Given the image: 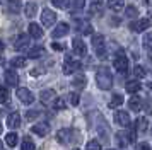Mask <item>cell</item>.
I'll use <instances>...</instances> for the list:
<instances>
[{"label": "cell", "instance_id": "cell-1", "mask_svg": "<svg viewBox=\"0 0 152 150\" xmlns=\"http://www.w3.org/2000/svg\"><path fill=\"white\" fill-rule=\"evenodd\" d=\"M96 82L99 89H103V90H108V89L113 87V75L108 68H99L96 74Z\"/></svg>", "mask_w": 152, "mask_h": 150}, {"label": "cell", "instance_id": "cell-2", "mask_svg": "<svg viewBox=\"0 0 152 150\" xmlns=\"http://www.w3.org/2000/svg\"><path fill=\"white\" fill-rule=\"evenodd\" d=\"M113 65L116 68L120 74H125V72H128V58L125 56L123 53H118L115 56V60H113Z\"/></svg>", "mask_w": 152, "mask_h": 150}, {"label": "cell", "instance_id": "cell-3", "mask_svg": "<svg viewBox=\"0 0 152 150\" xmlns=\"http://www.w3.org/2000/svg\"><path fill=\"white\" fill-rule=\"evenodd\" d=\"M17 97H19V101H21L22 104H31V102L34 101L33 92H31L29 89H26V87H19L17 89Z\"/></svg>", "mask_w": 152, "mask_h": 150}, {"label": "cell", "instance_id": "cell-4", "mask_svg": "<svg viewBox=\"0 0 152 150\" xmlns=\"http://www.w3.org/2000/svg\"><path fill=\"white\" fill-rule=\"evenodd\" d=\"M80 68V63L77 60H74L72 56H67L65 58V65H63V74H67V75H70V74H74L75 70H79Z\"/></svg>", "mask_w": 152, "mask_h": 150}, {"label": "cell", "instance_id": "cell-5", "mask_svg": "<svg viewBox=\"0 0 152 150\" xmlns=\"http://www.w3.org/2000/svg\"><path fill=\"white\" fill-rule=\"evenodd\" d=\"M55 20H56V14L53 12V10H50V9H45L41 12V22H43V26H53L55 24Z\"/></svg>", "mask_w": 152, "mask_h": 150}, {"label": "cell", "instance_id": "cell-6", "mask_svg": "<svg viewBox=\"0 0 152 150\" xmlns=\"http://www.w3.org/2000/svg\"><path fill=\"white\" fill-rule=\"evenodd\" d=\"M92 46L96 50V53L99 56H103L104 55V36L103 34H94L92 36Z\"/></svg>", "mask_w": 152, "mask_h": 150}, {"label": "cell", "instance_id": "cell-7", "mask_svg": "<svg viewBox=\"0 0 152 150\" xmlns=\"http://www.w3.org/2000/svg\"><path fill=\"white\" fill-rule=\"evenodd\" d=\"M116 138H118V142H120V145H121V147H125V145H128V143L135 142V131H125V133H118Z\"/></svg>", "mask_w": 152, "mask_h": 150}, {"label": "cell", "instance_id": "cell-8", "mask_svg": "<svg viewBox=\"0 0 152 150\" xmlns=\"http://www.w3.org/2000/svg\"><path fill=\"white\" fill-rule=\"evenodd\" d=\"M149 26H151V19H149V17H144V19H138L137 22H133L130 27L135 33H142V31H147Z\"/></svg>", "mask_w": 152, "mask_h": 150}, {"label": "cell", "instance_id": "cell-9", "mask_svg": "<svg viewBox=\"0 0 152 150\" xmlns=\"http://www.w3.org/2000/svg\"><path fill=\"white\" fill-rule=\"evenodd\" d=\"M115 121L120 125V126H128L130 125V114L126 111H116L115 113Z\"/></svg>", "mask_w": 152, "mask_h": 150}, {"label": "cell", "instance_id": "cell-10", "mask_svg": "<svg viewBox=\"0 0 152 150\" xmlns=\"http://www.w3.org/2000/svg\"><path fill=\"white\" fill-rule=\"evenodd\" d=\"M28 33L31 38H34V39H39L43 36V27L39 24H36V22H31L28 26Z\"/></svg>", "mask_w": 152, "mask_h": 150}, {"label": "cell", "instance_id": "cell-11", "mask_svg": "<svg viewBox=\"0 0 152 150\" xmlns=\"http://www.w3.org/2000/svg\"><path fill=\"white\" fill-rule=\"evenodd\" d=\"M28 46H29V36H26V34L17 36V39H15V43H14L15 50H17V51H24Z\"/></svg>", "mask_w": 152, "mask_h": 150}, {"label": "cell", "instance_id": "cell-12", "mask_svg": "<svg viewBox=\"0 0 152 150\" xmlns=\"http://www.w3.org/2000/svg\"><path fill=\"white\" fill-rule=\"evenodd\" d=\"M4 77H5V82H7L10 87H15L17 84H19V75L15 74L14 70L10 68V70H5V74H4Z\"/></svg>", "mask_w": 152, "mask_h": 150}, {"label": "cell", "instance_id": "cell-13", "mask_svg": "<svg viewBox=\"0 0 152 150\" xmlns=\"http://www.w3.org/2000/svg\"><path fill=\"white\" fill-rule=\"evenodd\" d=\"M72 50H74V53L79 55V56H84L86 51H87V48H86V44H84V41H80V39H74L72 41Z\"/></svg>", "mask_w": 152, "mask_h": 150}, {"label": "cell", "instance_id": "cell-14", "mask_svg": "<svg viewBox=\"0 0 152 150\" xmlns=\"http://www.w3.org/2000/svg\"><path fill=\"white\" fill-rule=\"evenodd\" d=\"M70 27L67 22H60L58 26L55 27V31H53V38H62V36H65V34H69Z\"/></svg>", "mask_w": 152, "mask_h": 150}, {"label": "cell", "instance_id": "cell-15", "mask_svg": "<svg viewBox=\"0 0 152 150\" xmlns=\"http://www.w3.org/2000/svg\"><path fill=\"white\" fill-rule=\"evenodd\" d=\"M72 135H74V131H72L70 128H63V130H60V131L56 133V138H58V142H62V143H69Z\"/></svg>", "mask_w": 152, "mask_h": 150}, {"label": "cell", "instance_id": "cell-16", "mask_svg": "<svg viewBox=\"0 0 152 150\" xmlns=\"http://www.w3.org/2000/svg\"><path fill=\"white\" fill-rule=\"evenodd\" d=\"M39 99H41L43 104H50V102L55 99V90H53V89H46V90H41V94H39Z\"/></svg>", "mask_w": 152, "mask_h": 150}, {"label": "cell", "instance_id": "cell-17", "mask_svg": "<svg viewBox=\"0 0 152 150\" xmlns=\"http://www.w3.org/2000/svg\"><path fill=\"white\" fill-rule=\"evenodd\" d=\"M19 125H21V116H19V113H10L7 118V126L9 128H19Z\"/></svg>", "mask_w": 152, "mask_h": 150}, {"label": "cell", "instance_id": "cell-18", "mask_svg": "<svg viewBox=\"0 0 152 150\" xmlns=\"http://www.w3.org/2000/svg\"><path fill=\"white\" fill-rule=\"evenodd\" d=\"M33 131H34L36 135L45 136V135H48L50 126L46 125V123H38V125H34V126H33Z\"/></svg>", "mask_w": 152, "mask_h": 150}, {"label": "cell", "instance_id": "cell-19", "mask_svg": "<svg viewBox=\"0 0 152 150\" xmlns=\"http://www.w3.org/2000/svg\"><path fill=\"white\" fill-rule=\"evenodd\" d=\"M36 12H38V5H36L34 2H28L26 7H24V14H26L28 17H34Z\"/></svg>", "mask_w": 152, "mask_h": 150}, {"label": "cell", "instance_id": "cell-20", "mask_svg": "<svg viewBox=\"0 0 152 150\" xmlns=\"http://www.w3.org/2000/svg\"><path fill=\"white\" fill-rule=\"evenodd\" d=\"M140 87H142V85H140V82H138V80H128V82H126V85H125V89H126L130 94L138 92V90H140Z\"/></svg>", "mask_w": 152, "mask_h": 150}, {"label": "cell", "instance_id": "cell-21", "mask_svg": "<svg viewBox=\"0 0 152 150\" xmlns=\"http://www.w3.org/2000/svg\"><path fill=\"white\" fill-rule=\"evenodd\" d=\"M128 106H130L132 111H140L142 109V99L137 97V95H133V97H130V101H128Z\"/></svg>", "mask_w": 152, "mask_h": 150}, {"label": "cell", "instance_id": "cell-22", "mask_svg": "<svg viewBox=\"0 0 152 150\" xmlns=\"http://www.w3.org/2000/svg\"><path fill=\"white\" fill-rule=\"evenodd\" d=\"M21 9V0H7V10L10 14H17Z\"/></svg>", "mask_w": 152, "mask_h": 150}, {"label": "cell", "instance_id": "cell-23", "mask_svg": "<svg viewBox=\"0 0 152 150\" xmlns=\"http://www.w3.org/2000/svg\"><path fill=\"white\" fill-rule=\"evenodd\" d=\"M108 7H110L111 10H115V12H120L125 7V0H110L108 2Z\"/></svg>", "mask_w": 152, "mask_h": 150}, {"label": "cell", "instance_id": "cell-24", "mask_svg": "<svg viewBox=\"0 0 152 150\" xmlns=\"http://www.w3.org/2000/svg\"><path fill=\"white\" fill-rule=\"evenodd\" d=\"M43 53H45V48L43 46H36V48H31V50L28 51V56L29 58H39Z\"/></svg>", "mask_w": 152, "mask_h": 150}, {"label": "cell", "instance_id": "cell-25", "mask_svg": "<svg viewBox=\"0 0 152 150\" xmlns=\"http://www.w3.org/2000/svg\"><path fill=\"white\" fill-rule=\"evenodd\" d=\"M26 58H22V56H15V58H12L10 60V65L14 68H22V67H26Z\"/></svg>", "mask_w": 152, "mask_h": 150}, {"label": "cell", "instance_id": "cell-26", "mask_svg": "<svg viewBox=\"0 0 152 150\" xmlns=\"http://www.w3.org/2000/svg\"><path fill=\"white\" fill-rule=\"evenodd\" d=\"M147 126H149V121H147L145 118H138L137 121H135V130H137V131H145Z\"/></svg>", "mask_w": 152, "mask_h": 150}, {"label": "cell", "instance_id": "cell-27", "mask_svg": "<svg viewBox=\"0 0 152 150\" xmlns=\"http://www.w3.org/2000/svg\"><path fill=\"white\" fill-rule=\"evenodd\" d=\"M121 104H123V95L115 94L113 97H111V101H110V108H118V106H121Z\"/></svg>", "mask_w": 152, "mask_h": 150}, {"label": "cell", "instance_id": "cell-28", "mask_svg": "<svg viewBox=\"0 0 152 150\" xmlns=\"http://www.w3.org/2000/svg\"><path fill=\"white\" fill-rule=\"evenodd\" d=\"M72 85H74V87L82 89L84 85H86V77H84V75H77V77H74V80H72Z\"/></svg>", "mask_w": 152, "mask_h": 150}, {"label": "cell", "instance_id": "cell-29", "mask_svg": "<svg viewBox=\"0 0 152 150\" xmlns=\"http://www.w3.org/2000/svg\"><path fill=\"white\" fill-rule=\"evenodd\" d=\"M17 135L15 133H9V135H5V142H7V145L9 147H15L17 145Z\"/></svg>", "mask_w": 152, "mask_h": 150}, {"label": "cell", "instance_id": "cell-30", "mask_svg": "<svg viewBox=\"0 0 152 150\" xmlns=\"http://www.w3.org/2000/svg\"><path fill=\"white\" fill-rule=\"evenodd\" d=\"M10 99V94H9V89L7 87H0V102H9Z\"/></svg>", "mask_w": 152, "mask_h": 150}, {"label": "cell", "instance_id": "cell-31", "mask_svg": "<svg viewBox=\"0 0 152 150\" xmlns=\"http://www.w3.org/2000/svg\"><path fill=\"white\" fill-rule=\"evenodd\" d=\"M22 150H34V143H33V140L29 136H26L22 140Z\"/></svg>", "mask_w": 152, "mask_h": 150}, {"label": "cell", "instance_id": "cell-32", "mask_svg": "<svg viewBox=\"0 0 152 150\" xmlns=\"http://www.w3.org/2000/svg\"><path fill=\"white\" fill-rule=\"evenodd\" d=\"M86 150H101V143L97 142V140H91L86 145Z\"/></svg>", "mask_w": 152, "mask_h": 150}, {"label": "cell", "instance_id": "cell-33", "mask_svg": "<svg viewBox=\"0 0 152 150\" xmlns=\"http://www.w3.org/2000/svg\"><path fill=\"white\" fill-rule=\"evenodd\" d=\"M101 10H103V4H101V2H92V4H91V12L92 14H97V12H101Z\"/></svg>", "mask_w": 152, "mask_h": 150}, {"label": "cell", "instance_id": "cell-34", "mask_svg": "<svg viewBox=\"0 0 152 150\" xmlns=\"http://www.w3.org/2000/svg\"><path fill=\"white\" fill-rule=\"evenodd\" d=\"M65 106H67V104H65V101H63V99H53V108L56 109V111H60V109H65Z\"/></svg>", "mask_w": 152, "mask_h": 150}, {"label": "cell", "instance_id": "cell-35", "mask_svg": "<svg viewBox=\"0 0 152 150\" xmlns=\"http://www.w3.org/2000/svg\"><path fill=\"white\" fill-rule=\"evenodd\" d=\"M133 74H135V77L137 79H142V77H145V70L142 65H137V67L133 68Z\"/></svg>", "mask_w": 152, "mask_h": 150}, {"label": "cell", "instance_id": "cell-36", "mask_svg": "<svg viewBox=\"0 0 152 150\" xmlns=\"http://www.w3.org/2000/svg\"><path fill=\"white\" fill-rule=\"evenodd\" d=\"M70 4V0H53V5L58 7V9H67Z\"/></svg>", "mask_w": 152, "mask_h": 150}, {"label": "cell", "instance_id": "cell-37", "mask_svg": "<svg viewBox=\"0 0 152 150\" xmlns=\"http://www.w3.org/2000/svg\"><path fill=\"white\" fill-rule=\"evenodd\" d=\"M80 31H82V34H92V26H91L89 22H82L80 24Z\"/></svg>", "mask_w": 152, "mask_h": 150}, {"label": "cell", "instance_id": "cell-38", "mask_svg": "<svg viewBox=\"0 0 152 150\" xmlns=\"http://www.w3.org/2000/svg\"><path fill=\"white\" fill-rule=\"evenodd\" d=\"M144 46L149 50V51H152V34H147L144 39Z\"/></svg>", "mask_w": 152, "mask_h": 150}, {"label": "cell", "instance_id": "cell-39", "mask_svg": "<svg viewBox=\"0 0 152 150\" xmlns=\"http://www.w3.org/2000/svg\"><path fill=\"white\" fill-rule=\"evenodd\" d=\"M126 15H128V17H135V15H137V9L133 5H128L126 7Z\"/></svg>", "mask_w": 152, "mask_h": 150}, {"label": "cell", "instance_id": "cell-40", "mask_svg": "<svg viewBox=\"0 0 152 150\" xmlns=\"http://www.w3.org/2000/svg\"><path fill=\"white\" fill-rule=\"evenodd\" d=\"M69 99H70V104H72V106H77V104H79V94H75V92H72Z\"/></svg>", "mask_w": 152, "mask_h": 150}, {"label": "cell", "instance_id": "cell-41", "mask_svg": "<svg viewBox=\"0 0 152 150\" xmlns=\"http://www.w3.org/2000/svg\"><path fill=\"white\" fill-rule=\"evenodd\" d=\"M145 111H147L149 114H152V101L151 99H145Z\"/></svg>", "mask_w": 152, "mask_h": 150}, {"label": "cell", "instance_id": "cell-42", "mask_svg": "<svg viewBox=\"0 0 152 150\" xmlns=\"http://www.w3.org/2000/svg\"><path fill=\"white\" fill-rule=\"evenodd\" d=\"M137 150H151V147H149V143L142 142V143H138L137 145Z\"/></svg>", "mask_w": 152, "mask_h": 150}, {"label": "cell", "instance_id": "cell-43", "mask_svg": "<svg viewBox=\"0 0 152 150\" xmlns=\"http://www.w3.org/2000/svg\"><path fill=\"white\" fill-rule=\"evenodd\" d=\"M36 116H38L36 111H28V119H33V118H36Z\"/></svg>", "mask_w": 152, "mask_h": 150}, {"label": "cell", "instance_id": "cell-44", "mask_svg": "<svg viewBox=\"0 0 152 150\" xmlns=\"http://www.w3.org/2000/svg\"><path fill=\"white\" fill-rule=\"evenodd\" d=\"M51 46H53V50H56V51H62V50H63V46H62V44H58V43H53Z\"/></svg>", "mask_w": 152, "mask_h": 150}, {"label": "cell", "instance_id": "cell-45", "mask_svg": "<svg viewBox=\"0 0 152 150\" xmlns=\"http://www.w3.org/2000/svg\"><path fill=\"white\" fill-rule=\"evenodd\" d=\"M75 7H79V9L84 7V0H75Z\"/></svg>", "mask_w": 152, "mask_h": 150}, {"label": "cell", "instance_id": "cell-46", "mask_svg": "<svg viewBox=\"0 0 152 150\" xmlns=\"http://www.w3.org/2000/svg\"><path fill=\"white\" fill-rule=\"evenodd\" d=\"M2 51H4V43L0 41V53H2Z\"/></svg>", "mask_w": 152, "mask_h": 150}, {"label": "cell", "instance_id": "cell-47", "mask_svg": "<svg viewBox=\"0 0 152 150\" xmlns=\"http://www.w3.org/2000/svg\"><path fill=\"white\" fill-rule=\"evenodd\" d=\"M0 150H4V143H2V140H0Z\"/></svg>", "mask_w": 152, "mask_h": 150}, {"label": "cell", "instance_id": "cell-48", "mask_svg": "<svg viewBox=\"0 0 152 150\" xmlns=\"http://www.w3.org/2000/svg\"><path fill=\"white\" fill-rule=\"evenodd\" d=\"M0 133H2V125H0Z\"/></svg>", "mask_w": 152, "mask_h": 150}, {"label": "cell", "instance_id": "cell-49", "mask_svg": "<svg viewBox=\"0 0 152 150\" xmlns=\"http://www.w3.org/2000/svg\"><path fill=\"white\" fill-rule=\"evenodd\" d=\"M151 90H152V82H151Z\"/></svg>", "mask_w": 152, "mask_h": 150}, {"label": "cell", "instance_id": "cell-50", "mask_svg": "<svg viewBox=\"0 0 152 150\" xmlns=\"http://www.w3.org/2000/svg\"><path fill=\"white\" fill-rule=\"evenodd\" d=\"M74 150H79V149H74Z\"/></svg>", "mask_w": 152, "mask_h": 150}]
</instances>
